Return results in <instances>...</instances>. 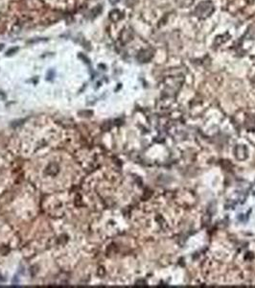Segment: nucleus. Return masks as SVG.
Listing matches in <instances>:
<instances>
[{"mask_svg":"<svg viewBox=\"0 0 255 288\" xmlns=\"http://www.w3.org/2000/svg\"><path fill=\"white\" fill-rule=\"evenodd\" d=\"M214 7L210 1H204L198 5L196 10V14L198 17H207L213 13Z\"/></svg>","mask_w":255,"mask_h":288,"instance_id":"nucleus-1","label":"nucleus"},{"mask_svg":"<svg viewBox=\"0 0 255 288\" xmlns=\"http://www.w3.org/2000/svg\"><path fill=\"white\" fill-rule=\"evenodd\" d=\"M17 50H18V47H15V48L13 47V48H11V49H9V50L7 51L6 56H11V55L14 54L15 52H17Z\"/></svg>","mask_w":255,"mask_h":288,"instance_id":"nucleus-2","label":"nucleus"},{"mask_svg":"<svg viewBox=\"0 0 255 288\" xmlns=\"http://www.w3.org/2000/svg\"><path fill=\"white\" fill-rule=\"evenodd\" d=\"M118 1H119V0H109V2H110L111 4H115V3H117Z\"/></svg>","mask_w":255,"mask_h":288,"instance_id":"nucleus-3","label":"nucleus"},{"mask_svg":"<svg viewBox=\"0 0 255 288\" xmlns=\"http://www.w3.org/2000/svg\"><path fill=\"white\" fill-rule=\"evenodd\" d=\"M3 44H0V50H1V49H2V48H3Z\"/></svg>","mask_w":255,"mask_h":288,"instance_id":"nucleus-4","label":"nucleus"}]
</instances>
